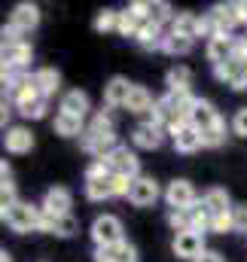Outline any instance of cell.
Listing matches in <instances>:
<instances>
[{
    "label": "cell",
    "instance_id": "obj_1",
    "mask_svg": "<svg viewBox=\"0 0 247 262\" xmlns=\"http://www.w3.org/2000/svg\"><path fill=\"white\" fill-rule=\"evenodd\" d=\"M40 223H43V210L37 204H28V201H15L9 210H6V226L18 235H28V232H40Z\"/></svg>",
    "mask_w": 247,
    "mask_h": 262
},
{
    "label": "cell",
    "instance_id": "obj_2",
    "mask_svg": "<svg viewBox=\"0 0 247 262\" xmlns=\"http://www.w3.org/2000/svg\"><path fill=\"white\" fill-rule=\"evenodd\" d=\"M92 241H95V247H113V244L125 241L119 216H113V213H101V216L92 223Z\"/></svg>",
    "mask_w": 247,
    "mask_h": 262
},
{
    "label": "cell",
    "instance_id": "obj_3",
    "mask_svg": "<svg viewBox=\"0 0 247 262\" xmlns=\"http://www.w3.org/2000/svg\"><path fill=\"white\" fill-rule=\"evenodd\" d=\"M214 76L220 82H226L229 89H235V92L247 89V55H232L226 64H217Z\"/></svg>",
    "mask_w": 247,
    "mask_h": 262
},
{
    "label": "cell",
    "instance_id": "obj_4",
    "mask_svg": "<svg viewBox=\"0 0 247 262\" xmlns=\"http://www.w3.org/2000/svg\"><path fill=\"white\" fill-rule=\"evenodd\" d=\"M107 165H110V171L116 177H125V180H137L140 177V159L128 146H122V143L107 156Z\"/></svg>",
    "mask_w": 247,
    "mask_h": 262
},
{
    "label": "cell",
    "instance_id": "obj_5",
    "mask_svg": "<svg viewBox=\"0 0 247 262\" xmlns=\"http://www.w3.org/2000/svg\"><path fill=\"white\" fill-rule=\"evenodd\" d=\"M168 134H171V143H174L177 152H195L201 146V131L192 122H177V125L168 128Z\"/></svg>",
    "mask_w": 247,
    "mask_h": 262
},
{
    "label": "cell",
    "instance_id": "obj_6",
    "mask_svg": "<svg viewBox=\"0 0 247 262\" xmlns=\"http://www.w3.org/2000/svg\"><path fill=\"white\" fill-rule=\"evenodd\" d=\"M165 201H168L171 210H192V207H195V189H192V183L183 180V177L174 180V183H168Z\"/></svg>",
    "mask_w": 247,
    "mask_h": 262
},
{
    "label": "cell",
    "instance_id": "obj_7",
    "mask_svg": "<svg viewBox=\"0 0 247 262\" xmlns=\"http://www.w3.org/2000/svg\"><path fill=\"white\" fill-rule=\"evenodd\" d=\"M70 204H73L70 192L64 186H52V189H46V195L40 201V210L46 216H70Z\"/></svg>",
    "mask_w": 247,
    "mask_h": 262
},
{
    "label": "cell",
    "instance_id": "obj_8",
    "mask_svg": "<svg viewBox=\"0 0 247 262\" xmlns=\"http://www.w3.org/2000/svg\"><path fill=\"white\" fill-rule=\"evenodd\" d=\"M156 198H159V183L153 180V177H137V180H131V189H128V201L134 204V207H150V204H156Z\"/></svg>",
    "mask_w": 247,
    "mask_h": 262
},
{
    "label": "cell",
    "instance_id": "obj_9",
    "mask_svg": "<svg viewBox=\"0 0 247 262\" xmlns=\"http://www.w3.org/2000/svg\"><path fill=\"white\" fill-rule=\"evenodd\" d=\"M174 256H180V259H198L201 253H204V235H198V232H180V235H174Z\"/></svg>",
    "mask_w": 247,
    "mask_h": 262
},
{
    "label": "cell",
    "instance_id": "obj_10",
    "mask_svg": "<svg viewBox=\"0 0 247 262\" xmlns=\"http://www.w3.org/2000/svg\"><path fill=\"white\" fill-rule=\"evenodd\" d=\"M3 149L12 152V156H25L34 149V134L25 128V125H9L3 134Z\"/></svg>",
    "mask_w": 247,
    "mask_h": 262
},
{
    "label": "cell",
    "instance_id": "obj_11",
    "mask_svg": "<svg viewBox=\"0 0 247 262\" xmlns=\"http://www.w3.org/2000/svg\"><path fill=\"white\" fill-rule=\"evenodd\" d=\"M186 122H192L198 131H211L214 125H220L223 119H220V113L214 110V104H211V101L195 98V104H192V110H189V119H186Z\"/></svg>",
    "mask_w": 247,
    "mask_h": 262
},
{
    "label": "cell",
    "instance_id": "obj_12",
    "mask_svg": "<svg viewBox=\"0 0 247 262\" xmlns=\"http://www.w3.org/2000/svg\"><path fill=\"white\" fill-rule=\"evenodd\" d=\"M131 140H134L137 149H159L165 143V128L156 125V122H140L131 131Z\"/></svg>",
    "mask_w": 247,
    "mask_h": 262
},
{
    "label": "cell",
    "instance_id": "obj_13",
    "mask_svg": "<svg viewBox=\"0 0 247 262\" xmlns=\"http://www.w3.org/2000/svg\"><path fill=\"white\" fill-rule=\"evenodd\" d=\"M208 15H211V21L217 28V37H232V28L241 25L238 12H235V3H217Z\"/></svg>",
    "mask_w": 247,
    "mask_h": 262
},
{
    "label": "cell",
    "instance_id": "obj_14",
    "mask_svg": "<svg viewBox=\"0 0 247 262\" xmlns=\"http://www.w3.org/2000/svg\"><path fill=\"white\" fill-rule=\"evenodd\" d=\"M9 25H15L18 31L31 34L40 25V6L37 3H15L12 12H9Z\"/></svg>",
    "mask_w": 247,
    "mask_h": 262
},
{
    "label": "cell",
    "instance_id": "obj_15",
    "mask_svg": "<svg viewBox=\"0 0 247 262\" xmlns=\"http://www.w3.org/2000/svg\"><path fill=\"white\" fill-rule=\"evenodd\" d=\"M58 113H67V116H76V119H86L89 113V95L83 89H70L61 95V104H58Z\"/></svg>",
    "mask_w": 247,
    "mask_h": 262
},
{
    "label": "cell",
    "instance_id": "obj_16",
    "mask_svg": "<svg viewBox=\"0 0 247 262\" xmlns=\"http://www.w3.org/2000/svg\"><path fill=\"white\" fill-rule=\"evenodd\" d=\"M95 262H137V250L128 241H119L113 247H95Z\"/></svg>",
    "mask_w": 247,
    "mask_h": 262
},
{
    "label": "cell",
    "instance_id": "obj_17",
    "mask_svg": "<svg viewBox=\"0 0 247 262\" xmlns=\"http://www.w3.org/2000/svg\"><path fill=\"white\" fill-rule=\"evenodd\" d=\"M131 85L134 82H128L125 76H110L107 85H104V104L107 107H125V101L131 95Z\"/></svg>",
    "mask_w": 247,
    "mask_h": 262
},
{
    "label": "cell",
    "instance_id": "obj_18",
    "mask_svg": "<svg viewBox=\"0 0 247 262\" xmlns=\"http://www.w3.org/2000/svg\"><path fill=\"white\" fill-rule=\"evenodd\" d=\"M235 43H238L235 37H214V40H208V49H204V52H208V61L214 67L226 64V61L235 55Z\"/></svg>",
    "mask_w": 247,
    "mask_h": 262
},
{
    "label": "cell",
    "instance_id": "obj_19",
    "mask_svg": "<svg viewBox=\"0 0 247 262\" xmlns=\"http://www.w3.org/2000/svg\"><path fill=\"white\" fill-rule=\"evenodd\" d=\"M137 46L140 49H147V52H153V49H162V43H165V34H162V25H156V21H140V28H137Z\"/></svg>",
    "mask_w": 247,
    "mask_h": 262
},
{
    "label": "cell",
    "instance_id": "obj_20",
    "mask_svg": "<svg viewBox=\"0 0 247 262\" xmlns=\"http://www.w3.org/2000/svg\"><path fill=\"white\" fill-rule=\"evenodd\" d=\"M40 232H52L58 238H73L79 232V223L73 216H46L43 213V223H40Z\"/></svg>",
    "mask_w": 247,
    "mask_h": 262
},
{
    "label": "cell",
    "instance_id": "obj_21",
    "mask_svg": "<svg viewBox=\"0 0 247 262\" xmlns=\"http://www.w3.org/2000/svg\"><path fill=\"white\" fill-rule=\"evenodd\" d=\"M201 207L211 213V216H220V213H229L232 207H229V192L226 189H220V186H211L204 198H201Z\"/></svg>",
    "mask_w": 247,
    "mask_h": 262
},
{
    "label": "cell",
    "instance_id": "obj_22",
    "mask_svg": "<svg viewBox=\"0 0 247 262\" xmlns=\"http://www.w3.org/2000/svg\"><path fill=\"white\" fill-rule=\"evenodd\" d=\"M153 95H150V89L147 85H131V95H128V101H125V110L128 113H150L153 110Z\"/></svg>",
    "mask_w": 247,
    "mask_h": 262
},
{
    "label": "cell",
    "instance_id": "obj_23",
    "mask_svg": "<svg viewBox=\"0 0 247 262\" xmlns=\"http://www.w3.org/2000/svg\"><path fill=\"white\" fill-rule=\"evenodd\" d=\"M165 85H168L171 95H189V85H192V73H189V67H183V64L171 67L168 76H165Z\"/></svg>",
    "mask_w": 247,
    "mask_h": 262
},
{
    "label": "cell",
    "instance_id": "obj_24",
    "mask_svg": "<svg viewBox=\"0 0 247 262\" xmlns=\"http://www.w3.org/2000/svg\"><path fill=\"white\" fill-rule=\"evenodd\" d=\"M34 82H37V89H40L46 98H52V95L61 89V73H58L55 67H40V70L34 73Z\"/></svg>",
    "mask_w": 247,
    "mask_h": 262
},
{
    "label": "cell",
    "instance_id": "obj_25",
    "mask_svg": "<svg viewBox=\"0 0 247 262\" xmlns=\"http://www.w3.org/2000/svg\"><path fill=\"white\" fill-rule=\"evenodd\" d=\"M171 34H180V37L195 40L198 37V15L195 12H177L171 18Z\"/></svg>",
    "mask_w": 247,
    "mask_h": 262
},
{
    "label": "cell",
    "instance_id": "obj_26",
    "mask_svg": "<svg viewBox=\"0 0 247 262\" xmlns=\"http://www.w3.org/2000/svg\"><path fill=\"white\" fill-rule=\"evenodd\" d=\"M52 128H55V134H61V137H83L86 122H83V119H76V116L58 113V116H55V122H52Z\"/></svg>",
    "mask_w": 247,
    "mask_h": 262
},
{
    "label": "cell",
    "instance_id": "obj_27",
    "mask_svg": "<svg viewBox=\"0 0 247 262\" xmlns=\"http://www.w3.org/2000/svg\"><path fill=\"white\" fill-rule=\"evenodd\" d=\"M86 195L92 201H107L113 195V174L110 177H98V180H86Z\"/></svg>",
    "mask_w": 247,
    "mask_h": 262
},
{
    "label": "cell",
    "instance_id": "obj_28",
    "mask_svg": "<svg viewBox=\"0 0 247 262\" xmlns=\"http://www.w3.org/2000/svg\"><path fill=\"white\" fill-rule=\"evenodd\" d=\"M177 12H171V3L165 0H147V21H156V25H165L168 18H174Z\"/></svg>",
    "mask_w": 247,
    "mask_h": 262
},
{
    "label": "cell",
    "instance_id": "obj_29",
    "mask_svg": "<svg viewBox=\"0 0 247 262\" xmlns=\"http://www.w3.org/2000/svg\"><path fill=\"white\" fill-rule=\"evenodd\" d=\"M6 52H9V64L15 67L18 73H22L25 67L31 64V58H34V52H31V43H18V46H6Z\"/></svg>",
    "mask_w": 247,
    "mask_h": 262
},
{
    "label": "cell",
    "instance_id": "obj_30",
    "mask_svg": "<svg viewBox=\"0 0 247 262\" xmlns=\"http://www.w3.org/2000/svg\"><path fill=\"white\" fill-rule=\"evenodd\" d=\"M192 43H195V40H189V37H180V34H165L162 52H168V55H186V52L192 49Z\"/></svg>",
    "mask_w": 247,
    "mask_h": 262
},
{
    "label": "cell",
    "instance_id": "obj_31",
    "mask_svg": "<svg viewBox=\"0 0 247 262\" xmlns=\"http://www.w3.org/2000/svg\"><path fill=\"white\" fill-rule=\"evenodd\" d=\"M116 25H119V12H116V9H101V12L95 15V21H92V28H95L98 34L116 31Z\"/></svg>",
    "mask_w": 247,
    "mask_h": 262
},
{
    "label": "cell",
    "instance_id": "obj_32",
    "mask_svg": "<svg viewBox=\"0 0 247 262\" xmlns=\"http://www.w3.org/2000/svg\"><path fill=\"white\" fill-rule=\"evenodd\" d=\"M140 21H143L140 15H134L131 9H125V12H119V25H116V31H119L122 37H131V40H134V37H137Z\"/></svg>",
    "mask_w": 247,
    "mask_h": 262
},
{
    "label": "cell",
    "instance_id": "obj_33",
    "mask_svg": "<svg viewBox=\"0 0 247 262\" xmlns=\"http://www.w3.org/2000/svg\"><path fill=\"white\" fill-rule=\"evenodd\" d=\"M168 226L174 229V235H180V232H189V229H192L189 210H168Z\"/></svg>",
    "mask_w": 247,
    "mask_h": 262
},
{
    "label": "cell",
    "instance_id": "obj_34",
    "mask_svg": "<svg viewBox=\"0 0 247 262\" xmlns=\"http://www.w3.org/2000/svg\"><path fill=\"white\" fill-rule=\"evenodd\" d=\"M226 143V125H214L211 131H201V146H220Z\"/></svg>",
    "mask_w": 247,
    "mask_h": 262
},
{
    "label": "cell",
    "instance_id": "obj_35",
    "mask_svg": "<svg viewBox=\"0 0 247 262\" xmlns=\"http://www.w3.org/2000/svg\"><path fill=\"white\" fill-rule=\"evenodd\" d=\"M0 37H3V40H0L3 46H18V43H28V40H25L28 34H25V31H18L15 25H3V31H0Z\"/></svg>",
    "mask_w": 247,
    "mask_h": 262
},
{
    "label": "cell",
    "instance_id": "obj_36",
    "mask_svg": "<svg viewBox=\"0 0 247 262\" xmlns=\"http://www.w3.org/2000/svg\"><path fill=\"white\" fill-rule=\"evenodd\" d=\"M113 171H110V165H107V159H92V165L86 168V180H98V177H110Z\"/></svg>",
    "mask_w": 247,
    "mask_h": 262
},
{
    "label": "cell",
    "instance_id": "obj_37",
    "mask_svg": "<svg viewBox=\"0 0 247 262\" xmlns=\"http://www.w3.org/2000/svg\"><path fill=\"white\" fill-rule=\"evenodd\" d=\"M232 229H235V223H232V210H229V213H220V216L211 220V232H217V235H226V232H232Z\"/></svg>",
    "mask_w": 247,
    "mask_h": 262
},
{
    "label": "cell",
    "instance_id": "obj_38",
    "mask_svg": "<svg viewBox=\"0 0 247 262\" xmlns=\"http://www.w3.org/2000/svg\"><path fill=\"white\" fill-rule=\"evenodd\" d=\"M232 131L238 137H247V107H241L235 116H232Z\"/></svg>",
    "mask_w": 247,
    "mask_h": 262
},
{
    "label": "cell",
    "instance_id": "obj_39",
    "mask_svg": "<svg viewBox=\"0 0 247 262\" xmlns=\"http://www.w3.org/2000/svg\"><path fill=\"white\" fill-rule=\"evenodd\" d=\"M232 223H235V232H244L247 235V204L232 207Z\"/></svg>",
    "mask_w": 247,
    "mask_h": 262
},
{
    "label": "cell",
    "instance_id": "obj_40",
    "mask_svg": "<svg viewBox=\"0 0 247 262\" xmlns=\"http://www.w3.org/2000/svg\"><path fill=\"white\" fill-rule=\"evenodd\" d=\"M15 201H18V198H15V186H0V210H3V213H6Z\"/></svg>",
    "mask_w": 247,
    "mask_h": 262
},
{
    "label": "cell",
    "instance_id": "obj_41",
    "mask_svg": "<svg viewBox=\"0 0 247 262\" xmlns=\"http://www.w3.org/2000/svg\"><path fill=\"white\" fill-rule=\"evenodd\" d=\"M0 186H12V168L6 159H0Z\"/></svg>",
    "mask_w": 247,
    "mask_h": 262
},
{
    "label": "cell",
    "instance_id": "obj_42",
    "mask_svg": "<svg viewBox=\"0 0 247 262\" xmlns=\"http://www.w3.org/2000/svg\"><path fill=\"white\" fill-rule=\"evenodd\" d=\"M9 116H12V107L6 98H0V128H9Z\"/></svg>",
    "mask_w": 247,
    "mask_h": 262
},
{
    "label": "cell",
    "instance_id": "obj_43",
    "mask_svg": "<svg viewBox=\"0 0 247 262\" xmlns=\"http://www.w3.org/2000/svg\"><path fill=\"white\" fill-rule=\"evenodd\" d=\"M195 262H226V259H223L217 250H204V253H201V256H198Z\"/></svg>",
    "mask_w": 247,
    "mask_h": 262
},
{
    "label": "cell",
    "instance_id": "obj_44",
    "mask_svg": "<svg viewBox=\"0 0 247 262\" xmlns=\"http://www.w3.org/2000/svg\"><path fill=\"white\" fill-rule=\"evenodd\" d=\"M235 12H238V21H247V0L235 3Z\"/></svg>",
    "mask_w": 247,
    "mask_h": 262
},
{
    "label": "cell",
    "instance_id": "obj_45",
    "mask_svg": "<svg viewBox=\"0 0 247 262\" xmlns=\"http://www.w3.org/2000/svg\"><path fill=\"white\" fill-rule=\"evenodd\" d=\"M6 61H9V52H6V46L0 43V64H6Z\"/></svg>",
    "mask_w": 247,
    "mask_h": 262
},
{
    "label": "cell",
    "instance_id": "obj_46",
    "mask_svg": "<svg viewBox=\"0 0 247 262\" xmlns=\"http://www.w3.org/2000/svg\"><path fill=\"white\" fill-rule=\"evenodd\" d=\"M0 262H12V256H9L6 250H0Z\"/></svg>",
    "mask_w": 247,
    "mask_h": 262
},
{
    "label": "cell",
    "instance_id": "obj_47",
    "mask_svg": "<svg viewBox=\"0 0 247 262\" xmlns=\"http://www.w3.org/2000/svg\"><path fill=\"white\" fill-rule=\"evenodd\" d=\"M0 220H6V213H3V210H0Z\"/></svg>",
    "mask_w": 247,
    "mask_h": 262
},
{
    "label": "cell",
    "instance_id": "obj_48",
    "mask_svg": "<svg viewBox=\"0 0 247 262\" xmlns=\"http://www.w3.org/2000/svg\"><path fill=\"white\" fill-rule=\"evenodd\" d=\"M244 40H247V37H244Z\"/></svg>",
    "mask_w": 247,
    "mask_h": 262
}]
</instances>
